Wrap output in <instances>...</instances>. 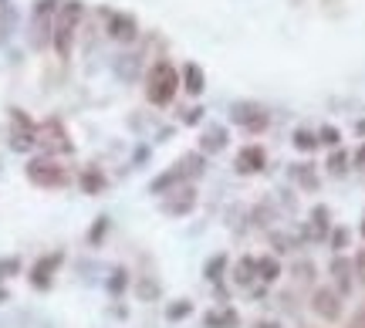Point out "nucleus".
<instances>
[{
  "instance_id": "c756f323",
  "label": "nucleus",
  "mask_w": 365,
  "mask_h": 328,
  "mask_svg": "<svg viewBox=\"0 0 365 328\" xmlns=\"http://www.w3.org/2000/svg\"><path fill=\"white\" fill-rule=\"evenodd\" d=\"M4 298H7V291H4V288H0V305H4Z\"/></svg>"
},
{
  "instance_id": "412c9836",
  "label": "nucleus",
  "mask_w": 365,
  "mask_h": 328,
  "mask_svg": "<svg viewBox=\"0 0 365 328\" xmlns=\"http://www.w3.org/2000/svg\"><path fill=\"white\" fill-rule=\"evenodd\" d=\"M311 220H315V227H318V237H325V231H328V207H315Z\"/></svg>"
},
{
  "instance_id": "9b49d317",
  "label": "nucleus",
  "mask_w": 365,
  "mask_h": 328,
  "mask_svg": "<svg viewBox=\"0 0 365 328\" xmlns=\"http://www.w3.org/2000/svg\"><path fill=\"white\" fill-rule=\"evenodd\" d=\"M78 183H81V190H85V193H92V196L102 193V190L109 186V179H105V173H102L98 166H88V170L81 173V179H78Z\"/></svg>"
},
{
  "instance_id": "f03ea898",
  "label": "nucleus",
  "mask_w": 365,
  "mask_h": 328,
  "mask_svg": "<svg viewBox=\"0 0 365 328\" xmlns=\"http://www.w3.org/2000/svg\"><path fill=\"white\" fill-rule=\"evenodd\" d=\"M78 20H81V4H78V0L61 4V7H58V18H55V34H51V41H55V51H58L61 58H68V55H71Z\"/></svg>"
},
{
  "instance_id": "dca6fc26",
  "label": "nucleus",
  "mask_w": 365,
  "mask_h": 328,
  "mask_svg": "<svg viewBox=\"0 0 365 328\" xmlns=\"http://www.w3.org/2000/svg\"><path fill=\"white\" fill-rule=\"evenodd\" d=\"M254 271H257V261H254V257H244V261L237 264V274H233V278H237V285H250Z\"/></svg>"
},
{
  "instance_id": "473e14b6",
  "label": "nucleus",
  "mask_w": 365,
  "mask_h": 328,
  "mask_svg": "<svg viewBox=\"0 0 365 328\" xmlns=\"http://www.w3.org/2000/svg\"><path fill=\"white\" fill-rule=\"evenodd\" d=\"M362 237H365V224H362Z\"/></svg>"
},
{
  "instance_id": "f3484780",
  "label": "nucleus",
  "mask_w": 365,
  "mask_h": 328,
  "mask_svg": "<svg viewBox=\"0 0 365 328\" xmlns=\"http://www.w3.org/2000/svg\"><path fill=\"white\" fill-rule=\"evenodd\" d=\"M294 146H298L301 153H311V149L318 146V135L308 132V129H298V132H294Z\"/></svg>"
},
{
  "instance_id": "6ab92c4d",
  "label": "nucleus",
  "mask_w": 365,
  "mask_h": 328,
  "mask_svg": "<svg viewBox=\"0 0 365 328\" xmlns=\"http://www.w3.org/2000/svg\"><path fill=\"white\" fill-rule=\"evenodd\" d=\"M190 311H193L190 301H179V305H170V308H166V318H170V322H179V318H186Z\"/></svg>"
},
{
  "instance_id": "4468645a",
  "label": "nucleus",
  "mask_w": 365,
  "mask_h": 328,
  "mask_svg": "<svg viewBox=\"0 0 365 328\" xmlns=\"http://www.w3.org/2000/svg\"><path fill=\"white\" fill-rule=\"evenodd\" d=\"M257 274H261V278H264V281H277V278H281V264H277V257H261V261H257Z\"/></svg>"
},
{
  "instance_id": "9d476101",
  "label": "nucleus",
  "mask_w": 365,
  "mask_h": 328,
  "mask_svg": "<svg viewBox=\"0 0 365 328\" xmlns=\"http://www.w3.org/2000/svg\"><path fill=\"white\" fill-rule=\"evenodd\" d=\"M135 18H129V14H109V34L116 41H132L135 38Z\"/></svg>"
},
{
  "instance_id": "c85d7f7f",
  "label": "nucleus",
  "mask_w": 365,
  "mask_h": 328,
  "mask_svg": "<svg viewBox=\"0 0 365 328\" xmlns=\"http://www.w3.org/2000/svg\"><path fill=\"white\" fill-rule=\"evenodd\" d=\"M348 328H365V308H359V315L352 318V325Z\"/></svg>"
},
{
  "instance_id": "6e6552de",
  "label": "nucleus",
  "mask_w": 365,
  "mask_h": 328,
  "mask_svg": "<svg viewBox=\"0 0 365 328\" xmlns=\"http://www.w3.org/2000/svg\"><path fill=\"white\" fill-rule=\"evenodd\" d=\"M264 163H268V153L261 149V146H244L240 153H237V173H261L264 170Z\"/></svg>"
},
{
  "instance_id": "20e7f679",
  "label": "nucleus",
  "mask_w": 365,
  "mask_h": 328,
  "mask_svg": "<svg viewBox=\"0 0 365 328\" xmlns=\"http://www.w3.org/2000/svg\"><path fill=\"white\" fill-rule=\"evenodd\" d=\"M11 122H14V132H11V146L18 149V153H27L31 146H38V125L31 122V118L24 116L20 109L11 112Z\"/></svg>"
},
{
  "instance_id": "7c9ffc66",
  "label": "nucleus",
  "mask_w": 365,
  "mask_h": 328,
  "mask_svg": "<svg viewBox=\"0 0 365 328\" xmlns=\"http://www.w3.org/2000/svg\"><path fill=\"white\" fill-rule=\"evenodd\" d=\"M254 328H277V325H270V322H268V325H254Z\"/></svg>"
},
{
  "instance_id": "aec40b11",
  "label": "nucleus",
  "mask_w": 365,
  "mask_h": 328,
  "mask_svg": "<svg viewBox=\"0 0 365 328\" xmlns=\"http://www.w3.org/2000/svg\"><path fill=\"white\" fill-rule=\"evenodd\" d=\"M227 268V254H220V257H213L210 264H207V278L210 281H220V271Z\"/></svg>"
},
{
  "instance_id": "cd10ccee",
  "label": "nucleus",
  "mask_w": 365,
  "mask_h": 328,
  "mask_svg": "<svg viewBox=\"0 0 365 328\" xmlns=\"http://www.w3.org/2000/svg\"><path fill=\"white\" fill-rule=\"evenodd\" d=\"M105 227H109V224H105V217H102V220H98L95 227H92V244H95L98 237H102V233H105Z\"/></svg>"
},
{
  "instance_id": "423d86ee",
  "label": "nucleus",
  "mask_w": 365,
  "mask_h": 328,
  "mask_svg": "<svg viewBox=\"0 0 365 328\" xmlns=\"http://www.w3.org/2000/svg\"><path fill=\"white\" fill-rule=\"evenodd\" d=\"M311 308H315V315H322L325 322H338L342 301H338V294H335L331 288H318L315 291V298H311Z\"/></svg>"
},
{
  "instance_id": "bb28decb",
  "label": "nucleus",
  "mask_w": 365,
  "mask_h": 328,
  "mask_svg": "<svg viewBox=\"0 0 365 328\" xmlns=\"http://www.w3.org/2000/svg\"><path fill=\"white\" fill-rule=\"evenodd\" d=\"M355 271H359V281L365 285V251L355 254Z\"/></svg>"
},
{
  "instance_id": "1a4fd4ad",
  "label": "nucleus",
  "mask_w": 365,
  "mask_h": 328,
  "mask_svg": "<svg viewBox=\"0 0 365 328\" xmlns=\"http://www.w3.org/2000/svg\"><path fill=\"white\" fill-rule=\"evenodd\" d=\"M233 122L244 125L247 132H261V129L268 125V116H264V109H257V105H237V109H233Z\"/></svg>"
},
{
  "instance_id": "39448f33",
  "label": "nucleus",
  "mask_w": 365,
  "mask_h": 328,
  "mask_svg": "<svg viewBox=\"0 0 365 328\" xmlns=\"http://www.w3.org/2000/svg\"><path fill=\"white\" fill-rule=\"evenodd\" d=\"M61 261H64V254L55 251L48 254V257H41L38 264H34V271H31V285L38 291H48L51 288V278H55V271L61 268Z\"/></svg>"
},
{
  "instance_id": "f257e3e1",
  "label": "nucleus",
  "mask_w": 365,
  "mask_h": 328,
  "mask_svg": "<svg viewBox=\"0 0 365 328\" xmlns=\"http://www.w3.org/2000/svg\"><path fill=\"white\" fill-rule=\"evenodd\" d=\"M176 88H179V71L170 61H156L153 68H149V75H146V95H149V102L153 105H170Z\"/></svg>"
},
{
  "instance_id": "ddd939ff",
  "label": "nucleus",
  "mask_w": 365,
  "mask_h": 328,
  "mask_svg": "<svg viewBox=\"0 0 365 328\" xmlns=\"http://www.w3.org/2000/svg\"><path fill=\"white\" fill-rule=\"evenodd\" d=\"M183 85H186L190 95H200L203 92V71L196 64H183Z\"/></svg>"
},
{
  "instance_id": "5701e85b",
  "label": "nucleus",
  "mask_w": 365,
  "mask_h": 328,
  "mask_svg": "<svg viewBox=\"0 0 365 328\" xmlns=\"http://www.w3.org/2000/svg\"><path fill=\"white\" fill-rule=\"evenodd\" d=\"M345 244H348V231H345V227L331 233V247H335V251H345Z\"/></svg>"
},
{
  "instance_id": "2f4dec72",
  "label": "nucleus",
  "mask_w": 365,
  "mask_h": 328,
  "mask_svg": "<svg viewBox=\"0 0 365 328\" xmlns=\"http://www.w3.org/2000/svg\"><path fill=\"white\" fill-rule=\"evenodd\" d=\"M359 132H365V122H359Z\"/></svg>"
},
{
  "instance_id": "2eb2a0df",
  "label": "nucleus",
  "mask_w": 365,
  "mask_h": 328,
  "mask_svg": "<svg viewBox=\"0 0 365 328\" xmlns=\"http://www.w3.org/2000/svg\"><path fill=\"white\" fill-rule=\"evenodd\" d=\"M193 207H196V193H193V190H186V196H183V200H179V196H176L173 203H166V207H163V210L166 213H179V217H183V213H190Z\"/></svg>"
},
{
  "instance_id": "a878e982",
  "label": "nucleus",
  "mask_w": 365,
  "mask_h": 328,
  "mask_svg": "<svg viewBox=\"0 0 365 328\" xmlns=\"http://www.w3.org/2000/svg\"><path fill=\"white\" fill-rule=\"evenodd\" d=\"M322 142H328V146H338V129L325 125V129H322Z\"/></svg>"
},
{
  "instance_id": "a211bd4d",
  "label": "nucleus",
  "mask_w": 365,
  "mask_h": 328,
  "mask_svg": "<svg viewBox=\"0 0 365 328\" xmlns=\"http://www.w3.org/2000/svg\"><path fill=\"white\" fill-rule=\"evenodd\" d=\"M348 271H352V264H348V261H335V264H331V274L338 278V285H342V294L352 288V281H348Z\"/></svg>"
},
{
  "instance_id": "0eeeda50",
  "label": "nucleus",
  "mask_w": 365,
  "mask_h": 328,
  "mask_svg": "<svg viewBox=\"0 0 365 328\" xmlns=\"http://www.w3.org/2000/svg\"><path fill=\"white\" fill-rule=\"evenodd\" d=\"M38 142L44 146V149H58V153H71V142H68V135H64V129H61V122H44L38 129Z\"/></svg>"
},
{
  "instance_id": "393cba45",
  "label": "nucleus",
  "mask_w": 365,
  "mask_h": 328,
  "mask_svg": "<svg viewBox=\"0 0 365 328\" xmlns=\"http://www.w3.org/2000/svg\"><path fill=\"white\" fill-rule=\"evenodd\" d=\"M328 170H331V173H342V170H345V153H335V156H331Z\"/></svg>"
},
{
  "instance_id": "b1692460",
  "label": "nucleus",
  "mask_w": 365,
  "mask_h": 328,
  "mask_svg": "<svg viewBox=\"0 0 365 328\" xmlns=\"http://www.w3.org/2000/svg\"><path fill=\"white\" fill-rule=\"evenodd\" d=\"M122 288H125V271H116V274H112V281H109V291L118 294Z\"/></svg>"
},
{
  "instance_id": "4be33fe9",
  "label": "nucleus",
  "mask_w": 365,
  "mask_h": 328,
  "mask_svg": "<svg viewBox=\"0 0 365 328\" xmlns=\"http://www.w3.org/2000/svg\"><path fill=\"white\" fill-rule=\"evenodd\" d=\"M14 271H20V261H18V257H7V261H0V278H11Z\"/></svg>"
},
{
  "instance_id": "f8f14e48",
  "label": "nucleus",
  "mask_w": 365,
  "mask_h": 328,
  "mask_svg": "<svg viewBox=\"0 0 365 328\" xmlns=\"http://www.w3.org/2000/svg\"><path fill=\"white\" fill-rule=\"evenodd\" d=\"M203 322H207L210 328H237L240 318H237V311H233V308H223V311H210Z\"/></svg>"
},
{
  "instance_id": "7ed1b4c3",
  "label": "nucleus",
  "mask_w": 365,
  "mask_h": 328,
  "mask_svg": "<svg viewBox=\"0 0 365 328\" xmlns=\"http://www.w3.org/2000/svg\"><path fill=\"white\" fill-rule=\"evenodd\" d=\"M27 179L34 183V186H44V190H58L68 183V173H64V166L55 163V159H31L27 163Z\"/></svg>"
}]
</instances>
